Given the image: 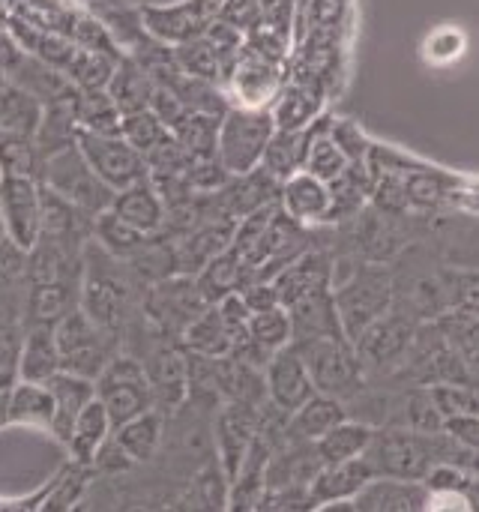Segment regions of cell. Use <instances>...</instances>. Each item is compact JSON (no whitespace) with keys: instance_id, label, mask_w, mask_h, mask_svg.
<instances>
[{"instance_id":"4316f807","label":"cell","mask_w":479,"mask_h":512,"mask_svg":"<svg viewBox=\"0 0 479 512\" xmlns=\"http://www.w3.org/2000/svg\"><path fill=\"white\" fill-rule=\"evenodd\" d=\"M45 387L51 390V399H54V420H51L48 432L63 444L69 429H72V423H75V417L93 399V381L69 375V372H57Z\"/></svg>"},{"instance_id":"f907efd6","label":"cell","mask_w":479,"mask_h":512,"mask_svg":"<svg viewBox=\"0 0 479 512\" xmlns=\"http://www.w3.org/2000/svg\"><path fill=\"white\" fill-rule=\"evenodd\" d=\"M426 512H474V501H471V495H462V492L429 495Z\"/></svg>"},{"instance_id":"bcb514c9","label":"cell","mask_w":479,"mask_h":512,"mask_svg":"<svg viewBox=\"0 0 479 512\" xmlns=\"http://www.w3.org/2000/svg\"><path fill=\"white\" fill-rule=\"evenodd\" d=\"M147 111H153V117L171 132L186 114H189V108L177 99V93H171L168 87H159V84H153V93H150V102H147Z\"/></svg>"},{"instance_id":"cb8c5ba5","label":"cell","mask_w":479,"mask_h":512,"mask_svg":"<svg viewBox=\"0 0 479 512\" xmlns=\"http://www.w3.org/2000/svg\"><path fill=\"white\" fill-rule=\"evenodd\" d=\"M285 312L291 318V333H294L291 345H303V342H315V339H345L330 291L300 300V303L288 306Z\"/></svg>"},{"instance_id":"ab89813d","label":"cell","mask_w":479,"mask_h":512,"mask_svg":"<svg viewBox=\"0 0 479 512\" xmlns=\"http://www.w3.org/2000/svg\"><path fill=\"white\" fill-rule=\"evenodd\" d=\"M426 396L441 420L477 414V393L471 390V384H429Z\"/></svg>"},{"instance_id":"681fc988","label":"cell","mask_w":479,"mask_h":512,"mask_svg":"<svg viewBox=\"0 0 479 512\" xmlns=\"http://www.w3.org/2000/svg\"><path fill=\"white\" fill-rule=\"evenodd\" d=\"M216 18L237 27L240 33H246L258 21V3L255 0H222Z\"/></svg>"},{"instance_id":"f5cc1de1","label":"cell","mask_w":479,"mask_h":512,"mask_svg":"<svg viewBox=\"0 0 479 512\" xmlns=\"http://www.w3.org/2000/svg\"><path fill=\"white\" fill-rule=\"evenodd\" d=\"M6 243V231H3V222H0V246Z\"/></svg>"},{"instance_id":"83f0119b","label":"cell","mask_w":479,"mask_h":512,"mask_svg":"<svg viewBox=\"0 0 479 512\" xmlns=\"http://www.w3.org/2000/svg\"><path fill=\"white\" fill-rule=\"evenodd\" d=\"M54 420V399L45 384L15 381L6 399L3 423L12 426H33V429H51Z\"/></svg>"},{"instance_id":"c3c4849f","label":"cell","mask_w":479,"mask_h":512,"mask_svg":"<svg viewBox=\"0 0 479 512\" xmlns=\"http://www.w3.org/2000/svg\"><path fill=\"white\" fill-rule=\"evenodd\" d=\"M477 414H468V417H450L441 423V435H447L453 444H459L462 450L468 453H477L479 444V429H477Z\"/></svg>"},{"instance_id":"f6af8a7d","label":"cell","mask_w":479,"mask_h":512,"mask_svg":"<svg viewBox=\"0 0 479 512\" xmlns=\"http://www.w3.org/2000/svg\"><path fill=\"white\" fill-rule=\"evenodd\" d=\"M405 429H411V432H417V435H441V414L435 411V405L429 402V396H426V390L420 393V396H414L411 402H408V411H405Z\"/></svg>"},{"instance_id":"7402d4cb","label":"cell","mask_w":479,"mask_h":512,"mask_svg":"<svg viewBox=\"0 0 479 512\" xmlns=\"http://www.w3.org/2000/svg\"><path fill=\"white\" fill-rule=\"evenodd\" d=\"M429 492L423 483H408V480H390V477H375L357 498V512H426Z\"/></svg>"},{"instance_id":"d590c367","label":"cell","mask_w":479,"mask_h":512,"mask_svg":"<svg viewBox=\"0 0 479 512\" xmlns=\"http://www.w3.org/2000/svg\"><path fill=\"white\" fill-rule=\"evenodd\" d=\"M216 132H219V117H216V114L189 111V114L171 129V138H174L192 159H216Z\"/></svg>"},{"instance_id":"7bdbcfd3","label":"cell","mask_w":479,"mask_h":512,"mask_svg":"<svg viewBox=\"0 0 479 512\" xmlns=\"http://www.w3.org/2000/svg\"><path fill=\"white\" fill-rule=\"evenodd\" d=\"M330 138L339 144V150L348 156L351 165L366 168V156H369L372 141H369V135L360 129L357 120H336V117H330Z\"/></svg>"},{"instance_id":"6da1fadb","label":"cell","mask_w":479,"mask_h":512,"mask_svg":"<svg viewBox=\"0 0 479 512\" xmlns=\"http://www.w3.org/2000/svg\"><path fill=\"white\" fill-rule=\"evenodd\" d=\"M363 459L372 465L375 477L408 480V483H423L429 468L438 462H459V465L471 462L453 456L450 450H441L438 435H417L405 426L375 432Z\"/></svg>"},{"instance_id":"52a82bcc","label":"cell","mask_w":479,"mask_h":512,"mask_svg":"<svg viewBox=\"0 0 479 512\" xmlns=\"http://www.w3.org/2000/svg\"><path fill=\"white\" fill-rule=\"evenodd\" d=\"M297 348L306 360L315 393H324L342 402V396H351L360 390L366 366L348 339H315Z\"/></svg>"},{"instance_id":"44dd1931","label":"cell","mask_w":479,"mask_h":512,"mask_svg":"<svg viewBox=\"0 0 479 512\" xmlns=\"http://www.w3.org/2000/svg\"><path fill=\"white\" fill-rule=\"evenodd\" d=\"M372 480H375V471L360 456V459H351V462H342V465H324L312 477L306 495H309V504H321V501H354Z\"/></svg>"},{"instance_id":"8992f818","label":"cell","mask_w":479,"mask_h":512,"mask_svg":"<svg viewBox=\"0 0 479 512\" xmlns=\"http://www.w3.org/2000/svg\"><path fill=\"white\" fill-rule=\"evenodd\" d=\"M93 396L105 408L111 429L153 411L150 384L144 375V366L135 357H111L108 366L93 381Z\"/></svg>"},{"instance_id":"836d02e7","label":"cell","mask_w":479,"mask_h":512,"mask_svg":"<svg viewBox=\"0 0 479 512\" xmlns=\"http://www.w3.org/2000/svg\"><path fill=\"white\" fill-rule=\"evenodd\" d=\"M171 57H174V66H177L183 75L210 81V84H216V87H222L225 78H228V72H231V69L225 66V60H222L201 36L171 45Z\"/></svg>"},{"instance_id":"ba28073f","label":"cell","mask_w":479,"mask_h":512,"mask_svg":"<svg viewBox=\"0 0 479 512\" xmlns=\"http://www.w3.org/2000/svg\"><path fill=\"white\" fill-rule=\"evenodd\" d=\"M75 147L84 156V162L90 165V171L111 192H120V189H126V186L147 177L144 156L135 147H129L120 135H96V132L78 129Z\"/></svg>"},{"instance_id":"f546056e","label":"cell","mask_w":479,"mask_h":512,"mask_svg":"<svg viewBox=\"0 0 479 512\" xmlns=\"http://www.w3.org/2000/svg\"><path fill=\"white\" fill-rule=\"evenodd\" d=\"M375 429L366 426V423H357V420H342L336 423L327 435H321L315 441V456L324 465H342V462H351V459H360L366 450H369V441H372Z\"/></svg>"},{"instance_id":"ee69618b","label":"cell","mask_w":479,"mask_h":512,"mask_svg":"<svg viewBox=\"0 0 479 512\" xmlns=\"http://www.w3.org/2000/svg\"><path fill=\"white\" fill-rule=\"evenodd\" d=\"M192 489H195V510L198 512H228V480L219 468L201 471V477H195Z\"/></svg>"},{"instance_id":"5b68a950","label":"cell","mask_w":479,"mask_h":512,"mask_svg":"<svg viewBox=\"0 0 479 512\" xmlns=\"http://www.w3.org/2000/svg\"><path fill=\"white\" fill-rule=\"evenodd\" d=\"M54 345L60 372L96 381V375L114 357V333L96 327L78 306L54 324Z\"/></svg>"},{"instance_id":"e575fe53","label":"cell","mask_w":479,"mask_h":512,"mask_svg":"<svg viewBox=\"0 0 479 512\" xmlns=\"http://www.w3.org/2000/svg\"><path fill=\"white\" fill-rule=\"evenodd\" d=\"M306 144H309V126L300 132H273V138L267 141V150L261 156V171H267L273 180H285L291 174H297L303 168V156H306Z\"/></svg>"},{"instance_id":"603a6c76","label":"cell","mask_w":479,"mask_h":512,"mask_svg":"<svg viewBox=\"0 0 479 512\" xmlns=\"http://www.w3.org/2000/svg\"><path fill=\"white\" fill-rule=\"evenodd\" d=\"M330 117L333 114H321L312 126H309V144H306V156H303V168L306 174L318 177L321 183L333 186L336 180H342L354 165L348 162V156L339 150V144L330 138ZM360 168V165H357Z\"/></svg>"},{"instance_id":"277c9868","label":"cell","mask_w":479,"mask_h":512,"mask_svg":"<svg viewBox=\"0 0 479 512\" xmlns=\"http://www.w3.org/2000/svg\"><path fill=\"white\" fill-rule=\"evenodd\" d=\"M36 180L48 192L60 195L63 201H69L72 207L87 213L90 219L105 213L111 207V198H114V192L90 171V165L84 162V156L78 153L75 144L45 156Z\"/></svg>"},{"instance_id":"1f68e13d","label":"cell","mask_w":479,"mask_h":512,"mask_svg":"<svg viewBox=\"0 0 479 512\" xmlns=\"http://www.w3.org/2000/svg\"><path fill=\"white\" fill-rule=\"evenodd\" d=\"M348 414H345V405L333 396H324V393H315L303 408H297L291 414V438L300 441V444H315L321 435H327L336 423H342Z\"/></svg>"},{"instance_id":"2e32d148","label":"cell","mask_w":479,"mask_h":512,"mask_svg":"<svg viewBox=\"0 0 479 512\" xmlns=\"http://www.w3.org/2000/svg\"><path fill=\"white\" fill-rule=\"evenodd\" d=\"M411 342H414V321L399 312H387L354 342V351L360 354L363 366H390L408 354Z\"/></svg>"},{"instance_id":"9c48e42d","label":"cell","mask_w":479,"mask_h":512,"mask_svg":"<svg viewBox=\"0 0 479 512\" xmlns=\"http://www.w3.org/2000/svg\"><path fill=\"white\" fill-rule=\"evenodd\" d=\"M0 222L6 240L24 252L33 249L42 228V189L33 177L0 174Z\"/></svg>"},{"instance_id":"8d00e7d4","label":"cell","mask_w":479,"mask_h":512,"mask_svg":"<svg viewBox=\"0 0 479 512\" xmlns=\"http://www.w3.org/2000/svg\"><path fill=\"white\" fill-rule=\"evenodd\" d=\"M123 111L114 105V99L105 90H78V129L96 132V135H120Z\"/></svg>"},{"instance_id":"d4e9b609","label":"cell","mask_w":479,"mask_h":512,"mask_svg":"<svg viewBox=\"0 0 479 512\" xmlns=\"http://www.w3.org/2000/svg\"><path fill=\"white\" fill-rule=\"evenodd\" d=\"M111 420H108V414H105V408L96 402V396L84 405V411L75 417V423H72V429H69V435H66V450H69V456H72V462L75 465H81V468H90L93 465V459L99 456V450L105 447V441L111 438Z\"/></svg>"},{"instance_id":"3957f363","label":"cell","mask_w":479,"mask_h":512,"mask_svg":"<svg viewBox=\"0 0 479 512\" xmlns=\"http://www.w3.org/2000/svg\"><path fill=\"white\" fill-rule=\"evenodd\" d=\"M273 132L276 126H273L270 108H228L219 117L216 162L231 177L252 174L261 165V156Z\"/></svg>"},{"instance_id":"9a60e30c","label":"cell","mask_w":479,"mask_h":512,"mask_svg":"<svg viewBox=\"0 0 479 512\" xmlns=\"http://www.w3.org/2000/svg\"><path fill=\"white\" fill-rule=\"evenodd\" d=\"M327 93L315 81H300V78H285L279 87L276 99L270 102V117L279 132H300L312 126L324 108H327Z\"/></svg>"},{"instance_id":"484cf974","label":"cell","mask_w":479,"mask_h":512,"mask_svg":"<svg viewBox=\"0 0 479 512\" xmlns=\"http://www.w3.org/2000/svg\"><path fill=\"white\" fill-rule=\"evenodd\" d=\"M183 345L192 357H204V360H222L231 357L234 351V333L228 330V324L222 321L216 306H207L204 312H198L186 330H183Z\"/></svg>"},{"instance_id":"816d5d0a","label":"cell","mask_w":479,"mask_h":512,"mask_svg":"<svg viewBox=\"0 0 479 512\" xmlns=\"http://www.w3.org/2000/svg\"><path fill=\"white\" fill-rule=\"evenodd\" d=\"M309 512H357L354 501H321V504H312Z\"/></svg>"},{"instance_id":"8fae6325","label":"cell","mask_w":479,"mask_h":512,"mask_svg":"<svg viewBox=\"0 0 479 512\" xmlns=\"http://www.w3.org/2000/svg\"><path fill=\"white\" fill-rule=\"evenodd\" d=\"M222 0H180L171 6H153L144 3L138 6V21L141 27L159 39L162 45H177L186 39H195L207 30V24L216 18Z\"/></svg>"},{"instance_id":"4fadbf2b","label":"cell","mask_w":479,"mask_h":512,"mask_svg":"<svg viewBox=\"0 0 479 512\" xmlns=\"http://www.w3.org/2000/svg\"><path fill=\"white\" fill-rule=\"evenodd\" d=\"M276 204L285 219L294 225H330L336 222V207H333V192L327 183L318 177L297 171L279 183Z\"/></svg>"},{"instance_id":"e0dca14e","label":"cell","mask_w":479,"mask_h":512,"mask_svg":"<svg viewBox=\"0 0 479 512\" xmlns=\"http://www.w3.org/2000/svg\"><path fill=\"white\" fill-rule=\"evenodd\" d=\"M120 222H126L132 231L144 234V237H153L162 231L165 225V201L162 195L156 192V186L144 177L120 192H114L111 198V207H108Z\"/></svg>"},{"instance_id":"f1b7e54d","label":"cell","mask_w":479,"mask_h":512,"mask_svg":"<svg viewBox=\"0 0 479 512\" xmlns=\"http://www.w3.org/2000/svg\"><path fill=\"white\" fill-rule=\"evenodd\" d=\"M39 120H42V102L6 81L0 87V138L33 141Z\"/></svg>"},{"instance_id":"4dcf8cb0","label":"cell","mask_w":479,"mask_h":512,"mask_svg":"<svg viewBox=\"0 0 479 512\" xmlns=\"http://www.w3.org/2000/svg\"><path fill=\"white\" fill-rule=\"evenodd\" d=\"M162 432H165L162 414L153 408V411H147V414H141V417H135L129 423L117 426L111 432V441L120 447V453H126V459L132 465H144V462H150L159 453Z\"/></svg>"},{"instance_id":"ffe728a7","label":"cell","mask_w":479,"mask_h":512,"mask_svg":"<svg viewBox=\"0 0 479 512\" xmlns=\"http://www.w3.org/2000/svg\"><path fill=\"white\" fill-rule=\"evenodd\" d=\"M60 372V357L54 345V327L48 324H27L18 348L15 381L48 384Z\"/></svg>"},{"instance_id":"60d3db41","label":"cell","mask_w":479,"mask_h":512,"mask_svg":"<svg viewBox=\"0 0 479 512\" xmlns=\"http://www.w3.org/2000/svg\"><path fill=\"white\" fill-rule=\"evenodd\" d=\"M84 483H87L84 468L75 465L72 471L60 474L48 486V492H45V498H42V504H39L36 512H75L78 501H81V492H84Z\"/></svg>"},{"instance_id":"7c38bea8","label":"cell","mask_w":479,"mask_h":512,"mask_svg":"<svg viewBox=\"0 0 479 512\" xmlns=\"http://www.w3.org/2000/svg\"><path fill=\"white\" fill-rule=\"evenodd\" d=\"M261 381H264L267 399L285 417H291L297 408H303L315 396L306 360H303L297 345H288V348L270 354V360L264 363V378Z\"/></svg>"},{"instance_id":"d6986e66","label":"cell","mask_w":479,"mask_h":512,"mask_svg":"<svg viewBox=\"0 0 479 512\" xmlns=\"http://www.w3.org/2000/svg\"><path fill=\"white\" fill-rule=\"evenodd\" d=\"M147 384H150V396H153V408L165 405V408H180L189 396V360L186 354H180L177 348H162L156 351V357L144 366Z\"/></svg>"},{"instance_id":"5bb4252c","label":"cell","mask_w":479,"mask_h":512,"mask_svg":"<svg viewBox=\"0 0 479 512\" xmlns=\"http://www.w3.org/2000/svg\"><path fill=\"white\" fill-rule=\"evenodd\" d=\"M273 288H276L282 309H288L300 300L327 294V291H333V264H330V258H324L318 252H300L294 261H288L273 276Z\"/></svg>"},{"instance_id":"74e56055","label":"cell","mask_w":479,"mask_h":512,"mask_svg":"<svg viewBox=\"0 0 479 512\" xmlns=\"http://www.w3.org/2000/svg\"><path fill=\"white\" fill-rule=\"evenodd\" d=\"M93 234H96V243L102 246V252H108L111 258H135L147 240L144 234L132 231L126 222H120L111 210H105L93 219Z\"/></svg>"},{"instance_id":"f35d334b","label":"cell","mask_w":479,"mask_h":512,"mask_svg":"<svg viewBox=\"0 0 479 512\" xmlns=\"http://www.w3.org/2000/svg\"><path fill=\"white\" fill-rule=\"evenodd\" d=\"M171 132L153 117V111H147V108H141V111H129V114H123V120H120V138L129 144V147H135L141 156H147L156 144H162L165 138H168Z\"/></svg>"},{"instance_id":"7dc6e473","label":"cell","mask_w":479,"mask_h":512,"mask_svg":"<svg viewBox=\"0 0 479 512\" xmlns=\"http://www.w3.org/2000/svg\"><path fill=\"white\" fill-rule=\"evenodd\" d=\"M21 336H24V324H18V321H0V378H15Z\"/></svg>"},{"instance_id":"ac0fdd59","label":"cell","mask_w":479,"mask_h":512,"mask_svg":"<svg viewBox=\"0 0 479 512\" xmlns=\"http://www.w3.org/2000/svg\"><path fill=\"white\" fill-rule=\"evenodd\" d=\"M255 438H258V429L246 405H231L222 411L219 426H216V444H219V471L225 474L228 486L237 480Z\"/></svg>"},{"instance_id":"d6a6232c","label":"cell","mask_w":479,"mask_h":512,"mask_svg":"<svg viewBox=\"0 0 479 512\" xmlns=\"http://www.w3.org/2000/svg\"><path fill=\"white\" fill-rule=\"evenodd\" d=\"M105 93L114 99V105H117L123 114H129V111L147 108L150 93H153V81H150V75H147L132 57L123 54V57L117 60V66H114L108 84H105Z\"/></svg>"},{"instance_id":"b9f144b4","label":"cell","mask_w":479,"mask_h":512,"mask_svg":"<svg viewBox=\"0 0 479 512\" xmlns=\"http://www.w3.org/2000/svg\"><path fill=\"white\" fill-rule=\"evenodd\" d=\"M423 489L429 495H444V492H462L471 495L474 489V474L468 465L459 462H438L429 468V474L423 477Z\"/></svg>"},{"instance_id":"db71d44e","label":"cell","mask_w":479,"mask_h":512,"mask_svg":"<svg viewBox=\"0 0 479 512\" xmlns=\"http://www.w3.org/2000/svg\"><path fill=\"white\" fill-rule=\"evenodd\" d=\"M6 84V75H3V69H0V87Z\"/></svg>"},{"instance_id":"30bf717a","label":"cell","mask_w":479,"mask_h":512,"mask_svg":"<svg viewBox=\"0 0 479 512\" xmlns=\"http://www.w3.org/2000/svg\"><path fill=\"white\" fill-rule=\"evenodd\" d=\"M282 84H285V66L270 63L243 45L237 60L231 63L222 93L228 99V108H270Z\"/></svg>"},{"instance_id":"7a4b0ae2","label":"cell","mask_w":479,"mask_h":512,"mask_svg":"<svg viewBox=\"0 0 479 512\" xmlns=\"http://www.w3.org/2000/svg\"><path fill=\"white\" fill-rule=\"evenodd\" d=\"M345 339L354 345L375 321L393 312L396 285L393 276L378 264H363L351 279L330 291Z\"/></svg>"}]
</instances>
